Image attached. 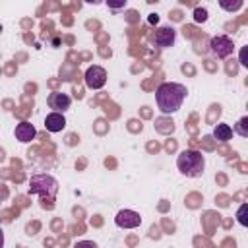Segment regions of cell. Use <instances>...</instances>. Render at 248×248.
Here are the masks:
<instances>
[{
  "mask_svg": "<svg viewBox=\"0 0 248 248\" xmlns=\"http://www.w3.org/2000/svg\"><path fill=\"white\" fill-rule=\"evenodd\" d=\"M246 209H248V205H246V203H242V205L238 207V211H236V221H238L242 227H246V225H248V221H246Z\"/></svg>",
  "mask_w": 248,
  "mask_h": 248,
  "instance_id": "cell-15",
  "label": "cell"
},
{
  "mask_svg": "<svg viewBox=\"0 0 248 248\" xmlns=\"http://www.w3.org/2000/svg\"><path fill=\"white\" fill-rule=\"evenodd\" d=\"M46 103H48V107L52 108V112H60V114H64V112L70 108L72 99H70V95H66V93L54 91V93H50V95L46 97Z\"/></svg>",
  "mask_w": 248,
  "mask_h": 248,
  "instance_id": "cell-8",
  "label": "cell"
},
{
  "mask_svg": "<svg viewBox=\"0 0 248 248\" xmlns=\"http://www.w3.org/2000/svg\"><path fill=\"white\" fill-rule=\"evenodd\" d=\"M186 87L182 83H174V81H165L157 87L155 91V101H157V107L163 114H172L176 112L184 99H186Z\"/></svg>",
  "mask_w": 248,
  "mask_h": 248,
  "instance_id": "cell-1",
  "label": "cell"
},
{
  "mask_svg": "<svg viewBox=\"0 0 248 248\" xmlns=\"http://www.w3.org/2000/svg\"><path fill=\"white\" fill-rule=\"evenodd\" d=\"M0 31H2V27H0Z\"/></svg>",
  "mask_w": 248,
  "mask_h": 248,
  "instance_id": "cell-20",
  "label": "cell"
},
{
  "mask_svg": "<svg viewBox=\"0 0 248 248\" xmlns=\"http://www.w3.org/2000/svg\"><path fill=\"white\" fill-rule=\"evenodd\" d=\"M219 6L223 8V10H227V12H234V10H238V8H242V0H236V2H225V0H221L219 2Z\"/></svg>",
  "mask_w": 248,
  "mask_h": 248,
  "instance_id": "cell-13",
  "label": "cell"
},
{
  "mask_svg": "<svg viewBox=\"0 0 248 248\" xmlns=\"http://www.w3.org/2000/svg\"><path fill=\"white\" fill-rule=\"evenodd\" d=\"M176 167L178 170L188 176V178H198L203 174L205 169V157L198 149H184L176 157Z\"/></svg>",
  "mask_w": 248,
  "mask_h": 248,
  "instance_id": "cell-2",
  "label": "cell"
},
{
  "mask_svg": "<svg viewBox=\"0 0 248 248\" xmlns=\"http://www.w3.org/2000/svg\"><path fill=\"white\" fill-rule=\"evenodd\" d=\"M16 140H19L21 143H29L31 140H35V136H37V130H35V126L31 124V122H27V120H23V122H19L17 126H16Z\"/></svg>",
  "mask_w": 248,
  "mask_h": 248,
  "instance_id": "cell-9",
  "label": "cell"
},
{
  "mask_svg": "<svg viewBox=\"0 0 248 248\" xmlns=\"http://www.w3.org/2000/svg\"><path fill=\"white\" fill-rule=\"evenodd\" d=\"M194 21H196V23L207 21V10H205V8H196V10H194Z\"/></svg>",
  "mask_w": 248,
  "mask_h": 248,
  "instance_id": "cell-14",
  "label": "cell"
},
{
  "mask_svg": "<svg viewBox=\"0 0 248 248\" xmlns=\"http://www.w3.org/2000/svg\"><path fill=\"white\" fill-rule=\"evenodd\" d=\"M0 248H4V231L0 229Z\"/></svg>",
  "mask_w": 248,
  "mask_h": 248,
  "instance_id": "cell-19",
  "label": "cell"
},
{
  "mask_svg": "<svg viewBox=\"0 0 248 248\" xmlns=\"http://www.w3.org/2000/svg\"><path fill=\"white\" fill-rule=\"evenodd\" d=\"M151 41H153L155 46H159V48H169V46H172L174 41H176V31H174V27H170V25L157 27L155 33H153V37H151Z\"/></svg>",
  "mask_w": 248,
  "mask_h": 248,
  "instance_id": "cell-5",
  "label": "cell"
},
{
  "mask_svg": "<svg viewBox=\"0 0 248 248\" xmlns=\"http://www.w3.org/2000/svg\"><path fill=\"white\" fill-rule=\"evenodd\" d=\"M58 192V182L50 174H33L29 178V194L52 202Z\"/></svg>",
  "mask_w": 248,
  "mask_h": 248,
  "instance_id": "cell-3",
  "label": "cell"
},
{
  "mask_svg": "<svg viewBox=\"0 0 248 248\" xmlns=\"http://www.w3.org/2000/svg\"><path fill=\"white\" fill-rule=\"evenodd\" d=\"M209 48H211L213 56H217V58L223 60V58H227V56L232 54L234 45H232V39H229L227 35H215L209 41Z\"/></svg>",
  "mask_w": 248,
  "mask_h": 248,
  "instance_id": "cell-4",
  "label": "cell"
},
{
  "mask_svg": "<svg viewBox=\"0 0 248 248\" xmlns=\"http://www.w3.org/2000/svg\"><path fill=\"white\" fill-rule=\"evenodd\" d=\"M107 83V72L101 66H89L85 70V85L89 89H101Z\"/></svg>",
  "mask_w": 248,
  "mask_h": 248,
  "instance_id": "cell-6",
  "label": "cell"
},
{
  "mask_svg": "<svg viewBox=\"0 0 248 248\" xmlns=\"http://www.w3.org/2000/svg\"><path fill=\"white\" fill-rule=\"evenodd\" d=\"M157 21H159V16L151 14V16H149V23H157Z\"/></svg>",
  "mask_w": 248,
  "mask_h": 248,
  "instance_id": "cell-18",
  "label": "cell"
},
{
  "mask_svg": "<svg viewBox=\"0 0 248 248\" xmlns=\"http://www.w3.org/2000/svg\"><path fill=\"white\" fill-rule=\"evenodd\" d=\"M240 64L242 66H248V62H246V48L240 50Z\"/></svg>",
  "mask_w": 248,
  "mask_h": 248,
  "instance_id": "cell-17",
  "label": "cell"
},
{
  "mask_svg": "<svg viewBox=\"0 0 248 248\" xmlns=\"http://www.w3.org/2000/svg\"><path fill=\"white\" fill-rule=\"evenodd\" d=\"M232 132H236L240 138H248V116H242L236 124H234V130Z\"/></svg>",
  "mask_w": 248,
  "mask_h": 248,
  "instance_id": "cell-12",
  "label": "cell"
},
{
  "mask_svg": "<svg viewBox=\"0 0 248 248\" xmlns=\"http://www.w3.org/2000/svg\"><path fill=\"white\" fill-rule=\"evenodd\" d=\"M114 223L120 229H136V227L141 225V217L134 209H120L116 213V217H114Z\"/></svg>",
  "mask_w": 248,
  "mask_h": 248,
  "instance_id": "cell-7",
  "label": "cell"
},
{
  "mask_svg": "<svg viewBox=\"0 0 248 248\" xmlns=\"http://www.w3.org/2000/svg\"><path fill=\"white\" fill-rule=\"evenodd\" d=\"M213 138H215L217 141H229V140L232 138V128H231L229 124H225V122H219V124L213 128Z\"/></svg>",
  "mask_w": 248,
  "mask_h": 248,
  "instance_id": "cell-11",
  "label": "cell"
},
{
  "mask_svg": "<svg viewBox=\"0 0 248 248\" xmlns=\"http://www.w3.org/2000/svg\"><path fill=\"white\" fill-rule=\"evenodd\" d=\"M74 248H99V246L93 240H79V242L74 244Z\"/></svg>",
  "mask_w": 248,
  "mask_h": 248,
  "instance_id": "cell-16",
  "label": "cell"
},
{
  "mask_svg": "<svg viewBox=\"0 0 248 248\" xmlns=\"http://www.w3.org/2000/svg\"><path fill=\"white\" fill-rule=\"evenodd\" d=\"M45 128H46L48 132H52V134L62 132V130L66 128V118H64V114H60V112H50V114H46V118H45Z\"/></svg>",
  "mask_w": 248,
  "mask_h": 248,
  "instance_id": "cell-10",
  "label": "cell"
}]
</instances>
